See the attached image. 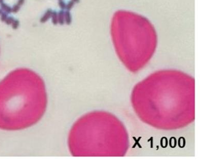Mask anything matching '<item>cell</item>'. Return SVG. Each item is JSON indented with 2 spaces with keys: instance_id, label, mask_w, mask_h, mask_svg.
I'll list each match as a JSON object with an SVG mask.
<instances>
[{
  "instance_id": "5b68a950",
  "label": "cell",
  "mask_w": 200,
  "mask_h": 161,
  "mask_svg": "<svg viewBox=\"0 0 200 161\" xmlns=\"http://www.w3.org/2000/svg\"><path fill=\"white\" fill-rule=\"evenodd\" d=\"M133 139H134V140L135 141V144H134V145H133V146L132 148H134L135 147H136V145H137V146L139 147V148H142V146H141V145H140V144L139 143V141L140 140V139H142V136H140V137H139L138 139H136L135 137H133Z\"/></svg>"
},
{
  "instance_id": "3957f363",
  "label": "cell",
  "mask_w": 200,
  "mask_h": 161,
  "mask_svg": "<svg viewBox=\"0 0 200 161\" xmlns=\"http://www.w3.org/2000/svg\"><path fill=\"white\" fill-rule=\"evenodd\" d=\"M161 146L163 148H166L168 145V140L166 137H163L160 141Z\"/></svg>"
},
{
  "instance_id": "7a4b0ae2",
  "label": "cell",
  "mask_w": 200,
  "mask_h": 161,
  "mask_svg": "<svg viewBox=\"0 0 200 161\" xmlns=\"http://www.w3.org/2000/svg\"><path fill=\"white\" fill-rule=\"evenodd\" d=\"M169 146L171 148H174L177 145V140L175 137H171L169 139Z\"/></svg>"
},
{
  "instance_id": "8992f818",
  "label": "cell",
  "mask_w": 200,
  "mask_h": 161,
  "mask_svg": "<svg viewBox=\"0 0 200 161\" xmlns=\"http://www.w3.org/2000/svg\"><path fill=\"white\" fill-rule=\"evenodd\" d=\"M153 137H151L150 139L149 140H148V141H151V148H153Z\"/></svg>"
},
{
  "instance_id": "6da1fadb",
  "label": "cell",
  "mask_w": 200,
  "mask_h": 161,
  "mask_svg": "<svg viewBox=\"0 0 200 161\" xmlns=\"http://www.w3.org/2000/svg\"><path fill=\"white\" fill-rule=\"evenodd\" d=\"M47 93L41 77L21 69L0 87V127L20 130L33 126L46 111Z\"/></svg>"
},
{
  "instance_id": "277c9868",
  "label": "cell",
  "mask_w": 200,
  "mask_h": 161,
  "mask_svg": "<svg viewBox=\"0 0 200 161\" xmlns=\"http://www.w3.org/2000/svg\"><path fill=\"white\" fill-rule=\"evenodd\" d=\"M178 146L180 148H183L186 145V140L184 137H180L178 140Z\"/></svg>"
}]
</instances>
